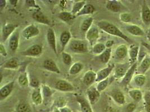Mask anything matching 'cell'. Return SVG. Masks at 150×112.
I'll list each match as a JSON object with an SVG mask.
<instances>
[{"label":"cell","mask_w":150,"mask_h":112,"mask_svg":"<svg viewBox=\"0 0 150 112\" xmlns=\"http://www.w3.org/2000/svg\"><path fill=\"white\" fill-rule=\"evenodd\" d=\"M97 27L109 34L122 38L123 40L129 43H132V41L127 35L124 34L114 24L110 22L109 21L105 20L98 21L97 22Z\"/></svg>","instance_id":"6da1fadb"},{"label":"cell","mask_w":150,"mask_h":112,"mask_svg":"<svg viewBox=\"0 0 150 112\" xmlns=\"http://www.w3.org/2000/svg\"><path fill=\"white\" fill-rule=\"evenodd\" d=\"M69 48L75 53H85L88 52L87 42L79 39H71L69 43Z\"/></svg>","instance_id":"7a4b0ae2"},{"label":"cell","mask_w":150,"mask_h":112,"mask_svg":"<svg viewBox=\"0 0 150 112\" xmlns=\"http://www.w3.org/2000/svg\"><path fill=\"white\" fill-rule=\"evenodd\" d=\"M100 37V32L98 27L93 26L90 28L88 31L86 33V38L91 46H93L96 44Z\"/></svg>","instance_id":"3957f363"},{"label":"cell","mask_w":150,"mask_h":112,"mask_svg":"<svg viewBox=\"0 0 150 112\" xmlns=\"http://www.w3.org/2000/svg\"><path fill=\"white\" fill-rule=\"evenodd\" d=\"M132 64L130 63H124L117 64L114 68V73L113 77L116 79L123 78L127 71L129 69Z\"/></svg>","instance_id":"277c9868"},{"label":"cell","mask_w":150,"mask_h":112,"mask_svg":"<svg viewBox=\"0 0 150 112\" xmlns=\"http://www.w3.org/2000/svg\"><path fill=\"white\" fill-rule=\"evenodd\" d=\"M43 52L42 47L40 44H34L24 50L21 55L26 57H38L42 55Z\"/></svg>","instance_id":"5b68a950"},{"label":"cell","mask_w":150,"mask_h":112,"mask_svg":"<svg viewBox=\"0 0 150 112\" xmlns=\"http://www.w3.org/2000/svg\"><path fill=\"white\" fill-rule=\"evenodd\" d=\"M40 33L39 28L34 24H30L24 29L22 32V34L25 39L29 40L39 35Z\"/></svg>","instance_id":"8992f818"},{"label":"cell","mask_w":150,"mask_h":112,"mask_svg":"<svg viewBox=\"0 0 150 112\" xmlns=\"http://www.w3.org/2000/svg\"><path fill=\"white\" fill-rule=\"evenodd\" d=\"M115 66V65L114 64H109V66H108L107 67L98 71L97 72L96 82L98 83L109 78V76L111 72L112 71V70H114Z\"/></svg>","instance_id":"52a82bcc"},{"label":"cell","mask_w":150,"mask_h":112,"mask_svg":"<svg viewBox=\"0 0 150 112\" xmlns=\"http://www.w3.org/2000/svg\"><path fill=\"white\" fill-rule=\"evenodd\" d=\"M106 8L108 10L113 13H119L126 10V8L122 4V2L116 0L108 1L106 4Z\"/></svg>","instance_id":"ba28073f"},{"label":"cell","mask_w":150,"mask_h":112,"mask_svg":"<svg viewBox=\"0 0 150 112\" xmlns=\"http://www.w3.org/2000/svg\"><path fill=\"white\" fill-rule=\"evenodd\" d=\"M17 25L13 24L8 23L4 25L2 29V42H6L8 38H10L11 35L16 31V28Z\"/></svg>","instance_id":"9c48e42d"},{"label":"cell","mask_w":150,"mask_h":112,"mask_svg":"<svg viewBox=\"0 0 150 112\" xmlns=\"http://www.w3.org/2000/svg\"><path fill=\"white\" fill-rule=\"evenodd\" d=\"M87 95L89 103L91 104H94L99 100L100 92L97 90L96 87L91 86L87 90Z\"/></svg>","instance_id":"30bf717a"},{"label":"cell","mask_w":150,"mask_h":112,"mask_svg":"<svg viewBox=\"0 0 150 112\" xmlns=\"http://www.w3.org/2000/svg\"><path fill=\"white\" fill-rule=\"evenodd\" d=\"M137 62L133 64L129 69L126 73L124 77L122 78V80L121 81V85L124 87H127L128 85L129 84L130 82L131 81L132 78L134 76V73L136 72L137 69Z\"/></svg>","instance_id":"8fae6325"},{"label":"cell","mask_w":150,"mask_h":112,"mask_svg":"<svg viewBox=\"0 0 150 112\" xmlns=\"http://www.w3.org/2000/svg\"><path fill=\"white\" fill-rule=\"evenodd\" d=\"M55 88L63 92H70L74 90L73 85L65 80H59L55 84Z\"/></svg>","instance_id":"7c38bea8"},{"label":"cell","mask_w":150,"mask_h":112,"mask_svg":"<svg viewBox=\"0 0 150 112\" xmlns=\"http://www.w3.org/2000/svg\"><path fill=\"white\" fill-rule=\"evenodd\" d=\"M47 41L48 46L54 52L55 54L57 53L56 47V40L55 32L52 28H49L47 32Z\"/></svg>","instance_id":"4fadbf2b"},{"label":"cell","mask_w":150,"mask_h":112,"mask_svg":"<svg viewBox=\"0 0 150 112\" xmlns=\"http://www.w3.org/2000/svg\"><path fill=\"white\" fill-rule=\"evenodd\" d=\"M20 39V35L19 32L16 30L11 36L9 38V43L8 46L10 50L15 53L19 47Z\"/></svg>","instance_id":"5bb4252c"},{"label":"cell","mask_w":150,"mask_h":112,"mask_svg":"<svg viewBox=\"0 0 150 112\" xmlns=\"http://www.w3.org/2000/svg\"><path fill=\"white\" fill-rule=\"evenodd\" d=\"M32 18L35 21L42 24L48 26H50L51 25L50 20L41 11V10H37V11L34 12V13L32 14Z\"/></svg>","instance_id":"9a60e30c"},{"label":"cell","mask_w":150,"mask_h":112,"mask_svg":"<svg viewBox=\"0 0 150 112\" xmlns=\"http://www.w3.org/2000/svg\"><path fill=\"white\" fill-rule=\"evenodd\" d=\"M97 73L92 70L87 71L83 77V83L87 86H91L92 84L96 82Z\"/></svg>","instance_id":"2e32d148"},{"label":"cell","mask_w":150,"mask_h":112,"mask_svg":"<svg viewBox=\"0 0 150 112\" xmlns=\"http://www.w3.org/2000/svg\"><path fill=\"white\" fill-rule=\"evenodd\" d=\"M43 67L48 71L54 72L57 74H60V70L57 64L52 59H47L44 61L43 64Z\"/></svg>","instance_id":"e0dca14e"},{"label":"cell","mask_w":150,"mask_h":112,"mask_svg":"<svg viewBox=\"0 0 150 112\" xmlns=\"http://www.w3.org/2000/svg\"><path fill=\"white\" fill-rule=\"evenodd\" d=\"M128 55V49L126 45L122 44L116 48L115 53H114V56L116 60H123L125 59L127 55Z\"/></svg>","instance_id":"ac0fdd59"},{"label":"cell","mask_w":150,"mask_h":112,"mask_svg":"<svg viewBox=\"0 0 150 112\" xmlns=\"http://www.w3.org/2000/svg\"><path fill=\"white\" fill-rule=\"evenodd\" d=\"M14 82L11 81L8 84L4 85L0 89V98L1 100L7 98L12 92L14 89Z\"/></svg>","instance_id":"d6986e66"},{"label":"cell","mask_w":150,"mask_h":112,"mask_svg":"<svg viewBox=\"0 0 150 112\" xmlns=\"http://www.w3.org/2000/svg\"><path fill=\"white\" fill-rule=\"evenodd\" d=\"M111 97L117 104L124 105L125 103V98L123 92L119 90H114L110 94Z\"/></svg>","instance_id":"ffe728a7"},{"label":"cell","mask_w":150,"mask_h":112,"mask_svg":"<svg viewBox=\"0 0 150 112\" xmlns=\"http://www.w3.org/2000/svg\"><path fill=\"white\" fill-rule=\"evenodd\" d=\"M141 17L143 23L146 25H150V8L146 1H144L142 6Z\"/></svg>","instance_id":"44dd1931"},{"label":"cell","mask_w":150,"mask_h":112,"mask_svg":"<svg viewBox=\"0 0 150 112\" xmlns=\"http://www.w3.org/2000/svg\"><path fill=\"white\" fill-rule=\"evenodd\" d=\"M139 52V47L138 46L135 44H132L130 46L129 49L128 50V55L129 56L130 63L132 65L137 62V60L138 58Z\"/></svg>","instance_id":"7402d4cb"},{"label":"cell","mask_w":150,"mask_h":112,"mask_svg":"<svg viewBox=\"0 0 150 112\" xmlns=\"http://www.w3.org/2000/svg\"><path fill=\"white\" fill-rule=\"evenodd\" d=\"M125 29L130 34L134 36H143L144 32L143 29L139 27L134 24H129L125 26Z\"/></svg>","instance_id":"603a6c76"},{"label":"cell","mask_w":150,"mask_h":112,"mask_svg":"<svg viewBox=\"0 0 150 112\" xmlns=\"http://www.w3.org/2000/svg\"><path fill=\"white\" fill-rule=\"evenodd\" d=\"M150 68V57H146L143 58L137 67V72L138 74L144 75Z\"/></svg>","instance_id":"cb8c5ba5"},{"label":"cell","mask_w":150,"mask_h":112,"mask_svg":"<svg viewBox=\"0 0 150 112\" xmlns=\"http://www.w3.org/2000/svg\"><path fill=\"white\" fill-rule=\"evenodd\" d=\"M71 33L68 30L63 32L60 36V42L62 46V50L65 49L67 44L71 41Z\"/></svg>","instance_id":"d4e9b609"},{"label":"cell","mask_w":150,"mask_h":112,"mask_svg":"<svg viewBox=\"0 0 150 112\" xmlns=\"http://www.w3.org/2000/svg\"><path fill=\"white\" fill-rule=\"evenodd\" d=\"M77 101L79 103L82 112H93L88 102L81 96H78Z\"/></svg>","instance_id":"484cf974"},{"label":"cell","mask_w":150,"mask_h":112,"mask_svg":"<svg viewBox=\"0 0 150 112\" xmlns=\"http://www.w3.org/2000/svg\"><path fill=\"white\" fill-rule=\"evenodd\" d=\"M19 61L16 58H11L4 64L3 67L9 70H16L19 66Z\"/></svg>","instance_id":"4316f807"},{"label":"cell","mask_w":150,"mask_h":112,"mask_svg":"<svg viewBox=\"0 0 150 112\" xmlns=\"http://www.w3.org/2000/svg\"><path fill=\"white\" fill-rule=\"evenodd\" d=\"M32 99L35 105H40L43 102V97L41 89L39 88H35L32 94Z\"/></svg>","instance_id":"83f0119b"},{"label":"cell","mask_w":150,"mask_h":112,"mask_svg":"<svg viewBox=\"0 0 150 112\" xmlns=\"http://www.w3.org/2000/svg\"><path fill=\"white\" fill-rule=\"evenodd\" d=\"M111 56V48H107L97 58L99 61L103 64H107L109 62Z\"/></svg>","instance_id":"f1b7e54d"},{"label":"cell","mask_w":150,"mask_h":112,"mask_svg":"<svg viewBox=\"0 0 150 112\" xmlns=\"http://www.w3.org/2000/svg\"><path fill=\"white\" fill-rule=\"evenodd\" d=\"M95 11V8L91 4H86L83 7L81 11L76 15V16L83 15H89L93 14Z\"/></svg>","instance_id":"f546056e"},{"label":"cell","mask_w":150,"mask_h":112,"mask_svg":"<svg viewBox=\"0 0 150 112\" xmlns=\"http://www.w3.org/2000/svg\"><path fill=\"white\" fill-rule=\"evenodd\" d=\"M93 22V19L92 17L90 16L84 19L81 24V30L83 33H87L89 29L92 27V24Z\"/></svg>","instance_id":"4dcf8cb0"},{"label":"cell","mask_w":150,"mask_h":112,"mask_svg":"<svg viewBox=\"0 0 150 112\" xmlns=\"http://www.w3.org/2000/svg\"><path fill=\"white\" fill-rule=\"evenodd\" d=\"M128 94L130 97L132 98L134 101L136 102H139L142 100L143 98V95L142 91L139 89H132L128 91Z\"/></svg>","instance_id":"1f68e13d"},{"label":"cell","mask_w":150,"mask_h":112,"mask_svg":"<svg viewBox=\"0 0 150 112\" xmlns=\"http://www.w3.org/2000/svg\"><path fill=\"white\" fill-rule=\"evenodd\" d=\"M58 17L60 19L62 20V21L68 22L69 21H71L73 19H74L76 16L74 15L71 12L62 11L59 14Z\"/></svg>","instance_id":"d6a6232c"},{"label":"cell","mask_w":150,"mask_h":112,"mask_svg":"<svg viewBox=\"0 0 150 112\" xmlns=\"http://www.w3.org/2000/svg\"><path fill=\"white\" fill-rule=\"evenodd\" d=\"M83 69V65L81 62H76L72 64L69 69V73L70 75H76Z\"/></svg>","instance_id":"836d02e7"},{"label":"cell","mask_w":150,"mask_h":112,"mask_svg":"<svg viewBox=\"0 0 150 112\" xmlns=\"http://www.w3.org/2000/svg\"><path fill=\"white\" fill-rule=\"evenodd\" d=\"M106 49L105 44L101 43H96L93 47L92 49V52L93 55L99 56L103 53Z\"/></svg>","instance_id":"e575fe53"},{"label":"cell","mask_w":150,"mask_h":112,"mask_svg":"<svg viewBox=\"0 0 150 112\" xmlns=\"http://www.w3.org/2000/svg\"><path fill=\"white\" fill-rule=\"evenodd\" d=\"M86 5V2L85 1H81L74 3L72 8L71 13L76 16V15L78 14L81 10Z\"/></svg>","instance_id":"d590c367"},{"label":"cell","mask_w":150,"mask_h":112,"mask_svg":"<svg viewBox=\"0 0 150 112\" xmlns=\"http://www.w3.org/2000/svg\"><path fill=\"white\" fill-rule=\"evenodd\" d=\"M18 83L23 88H26L29 86L30 81L29 80L27 73H23L20 75L18 77Z\"/></svg>","instance_id":"8d00e7d4"},{"label":"cell","mask_w":150,"mask_h":112,"mask_svg":"<svg viewBox=\"0 0 150 112\" xmlns=\"http://www.w3.org/2000/svg\"><path fill=\"white\" fill-rule=\"evenodd\" d=\"M134 81L137 86L142 87L146 83V77L144 75L138 74L134 77Z\"/></svg>","instance_id":"74e56055"},{"label":"cell","mask_w":150,"mask_h":112,"mask_svg":"<svg viewBox=\"0 0 150 112\" xmlns=\"http://www.w3.org/2000/svg\"><path fill=\"white\" fill-rule=\"evenodd\" d=\"M109 78H108L104 80L98 82L96 86V88L97 90L100 92H101L104 91L107 88V87L109 84Z\"/></svg>","instance_id":"f35d334b"},{"label":"cell","mask_w":150,"mask_h":112,"mask_svg":"<svg viewBox=\"0 0 150 112\" xmlns=\"http://www.w3.org/2000/svg\"><path fill=\"white\" fill-rule=\"evenodd\" d=\"M120 20L124 23H128L132 21V15L127 12H123L120 14Z\"/></svg>","instance_id":"ab89813d"},{"label":"cell","mask_w":150,"mask_h":112,"mask_svg":"<svg viewBox=\"0 0 150 112\" xmlns=\"http://www.w3.org/2000/svg\"><path fill=\"white\" fill-rule=\"evenodd\" d=\"M62 54L64 63L67 65H70L72 62V57L71 55L65 52H62Z\"/></svg>","instance_id":"60d3db41"},{"label":"cell","mask_w":150,"mask_h":112,"mask_svg":"<svg viewBox=\"0 0 150 112\" xmlns=\"http://www.w3.org/2000/svg\"><path fill=\"white\" fill-rule=\"evenodd\" d=\"M17 112H30V108L27 103H21L17 107Z\"/></svg>","instance_id":"b9f144b4"},{"label":"cell","mask_w":150,"mask_h":112,"mask_svg":"<svg viewBox=\"0 0 150 112\" xmlns=\"http://www.w3.org/2000/svg\"><path fill=\"white\" fill-rule=\"evenodd\" d=\"M144 99L145 101V108L146 110V112H150V92H147L144 97Z\"/></svg>","instance_id":"7bdbcfd3"},{"label":"cell","mask_w":150,"mask_h":112,"mask_svg":"<svg viewBox=\"0 0 150 112\" xmlns=\"http://www.w3.org/2000/svg\"><path fill=\"white\" fill-rule=\"evenodd\" d=\"M25 5L28 7H33L34 8L37 9L38 10H40V6L36 4L35 1L34 0H26Z\"/></svg>","instance_id":"ee69618b"},{"label":"cell","mask_w":150,"mask_h":112,"mask_svg":"<svg viewBox=\"0 0 150 112\" xmlns=\"http://www.w3.org/2000/svg\"><path fill=\"white\" fill-rule=\"evenodd\" d=\"M42 92L45 97H50L52 95V91L47 86H43L42 88Z\"/></svg>","instance_id":"f6af8a7d"},{"label":"cell","mask_w":150,"mask_h":112,"mask_svg":"<svg viewBox=\"0 0 150 112\" xmlns=\"http://www.w3.org/2000/svg\"><path fill=\"white\" fill-rule=\"evenodd\" d=\"M29 84L32 87L35 89V88H38L40 82L36 77H32L30 81V84Z\"/></svg>","instance_id":"bcb514c9"},{"label":"cell","mask_w":150,"mask_h":112,"mask_svg":"<svg viewBox=\"0 0 150 112\" xmlns=\"http://www.w3.org/2000/svg\"><path fill=\"white\" fill-rule=\"evenodd\" d=\"M136 108V105L134 103H131L128 104L126 106V111L127 112H133Z\"/></svg>","instance_id":"7dc6e473"},{"label":"cell","mask_w":150,"mask_h":112,"mask_svg":"<svg viewBox=\"0 0 150 112\" xmlns=\"http://www.w3.org/2000/svg\"><path fill=\"white\" fill-rule=\"evenodd\" d=\"M0 54L4 57H7V53L6 50L5 48V46H4L3 43H1L0 44Z\"/></svg>","instance_id":"c3c4849f"},{"label":"cell","mask_w":150,"mask_h":112,"mask_svg":"<svg viewBox=\"0 0 150 112\" xmlns=\"http://www.w3.org/2000/svg\"><path fill=\"white\" fill-rule=\"evenodd\" d=\"M104 112H119L116 108H114L111 106H108L105 108Z\"/></svg>","instance_id":"681fc988"},{"label":"cell","mask_w":150,"mask_h":112,"mask_svg":"<svg viewBox=\"0 0 150 112\" xmlns=\"http://www.w3.org/2000/svg\"><path fill=\"white\" fill-rule=\"evenodd\" d=\"M114 44V41L110 40L107 41L106 44H105V46L107 48H111V47Z\"/></svg>","instance_id":"f907efd6"},{"label":"cell","mask_w":150,"mask_h":112,"mask_svg":"<svg viewBox=\"0 0 150 112\" xmlns=\"http://www.w3.org/2000/svg\"><path fill=\"white\" fill-rule=\"evenodd\" d=\"M6 4V1H5V0L0 1V10H1V11H2V9L5 7Z\"/></svg>","instance_id":"816d5d0a"},{"label":"cell","mask_w":150,"mask_h":112,"mask_svg":"<svg viewBox=\"0 0 150 112\" xmlns=\"http://www.w3.org/2000/svg\"><path fill=\"white\" fill-rule=\"evenodd\" d=\"M60 112H72L70 109L67 107H62L60 108Z\"/></svg>","instance_id":"f5cc1de1"},{"label":"cell","mask_w":150,"mask_h":112,"mask_svg":"<svg viewBox=\"0 0 150 112\" xmlns=\"http://www.w3.org/2000/svg\"><path fill=\"white\" fill-rule=\"evenodd\" d=\"M9 2H10V4L11 5H13V6H15L18 4V0H16V1H15V0H10V1H9Z\"/></svg>","instance_id":"db71d44e"},{"label":"cell","mask_w":150,"mask_h":112,"mask_svg":"<svg viewBox=\"0 0 150 112\" xmlns=\"http://www.w3.org/2000/svg\"><path fill=\"white\" fill-rule=\"evenodd\" d=\"M147 38H148L149 41L150 42V29H149V31L148 34H147Z\"/></svg>","instance_id":"11a10c76"},{"label":"cell","mask_w":150,"mask_h":112,"mask_svg":"<svg viewBox=\"0 0 150 112\" xmlns=\"http://www.w3.org/2000/svg\"><path fill=\"white\" fill-rule=\"evenodd\" d=\"M143 112V111H142V112Z\"/></svg>","instance_id":"9f6ffc18"}]
</instances>
